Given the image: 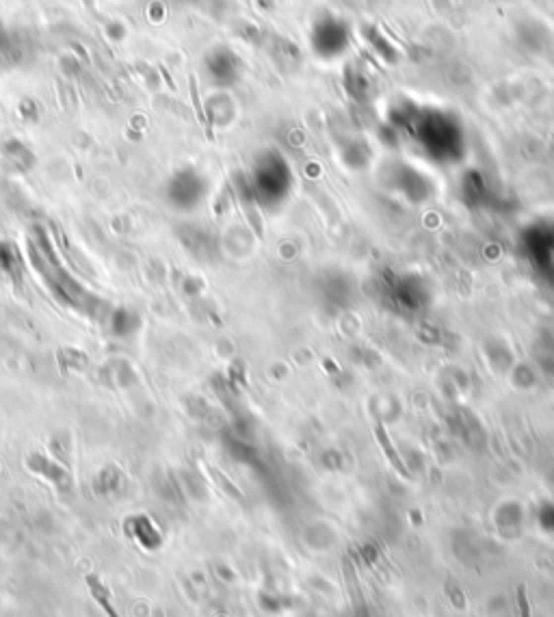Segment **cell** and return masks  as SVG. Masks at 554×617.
I'll return each mask as SVG.
<instances>
[{
	"mask_svg": "<svg viewBox=\"0 0 554 617\" xmlns=\"http://www.w3.org/2000/svg\"><path fill=\"white\" fill-rule=\"evenodd\" d=\"M109 327L115 336H122L126 338L130 334H134L139 329V316L132 312V310H126V308H117L113 310L111 314V321H109Z\"/></svg>",
	"mask_w": 554,
	"mask_h": 617,
	"instance_id": "obj_1",
	"label": "cell"
},
{
	"mask_svg": "<svg viewBox=\"0 0 554 617\" xmlns=\"http://www.w3.org/2000/svg\"><path fill=\"white\" fill-rule=\"evenodd\" d=\"M374 435H377V442H379L381 450H383V455L388 457L390 466L394 468V470H396L398 474H401L403 479H409V470H407V468H405L403 459H401V457H398L396 448H394V444L390 442V435H388V431L383 429V425H381V423H374Z\"/></svg>",
	"mask_w": 554,
	"mask_h": 617,
	"instance_id": "obj_2",
	"label": "cell"
},
{
	"mask_svg": "<svg viewBox=\"0 0 554 617\" xmlns=\"http://www.w3.org/2000/svg\"><path fill=\"white\" fill-rule=\"evenodd\" d=\"M0 273H4L7 277H13V273H20V253L7 243L0 245Z\"/></svg>",
	"mask_w": 554,
	"mask_h": 617,
	"instance_id": "obj_3",
	"label": "cell"
},
{
	"mask_svg": "<svg viewBox=\"0 0 554 617\" xmlns=\"http://www.w3.org/2000/svg\"><path fill=\"white\" fill-rule=\"evenodd\" d=\"M517 611H520V617H531V604H528L526 589L522 585L517 587Z\"/></svg>",
	"mask_w": 554,
	"mask_h": 617,
	"instance_id": "obj_4",
	"label": "cell"
},
{
	"mask_svg": "<svg viewBox=\"0 0 554 617\" xmlns=\"http://www.w3.org/2000/svg\"><path fill=\"white\" fill-rule=\"evenodd\" d=\"M190 89H193V102H195V111H197V117L201 123H206V115H204V109H201V102L197 98V89H195V78H190Z\"/></svg>",
	"mask_w": 554,
	"mask_h": 617,
	"instance_id": "obj_5",
	"label": "cell"
}]
</instances>
